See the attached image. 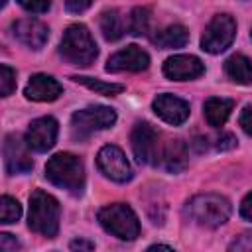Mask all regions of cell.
<instances>
[{
	"mask_svg": "<svg viewBox=\"0 0 252 252\" xmlns=\"http://www.w3.org/2000/svg\"><path fill=\"white\" fill-rule=\"evenodd\" d=\"M205 73V63L195 55H173L163 63V75L171 81H191Z\"/></svg>",
	"mask_w": 252,
	"mask_h": 252,
	"instance_id": "obj_15",
	"label": "cell"
},
{
	"mask_svg": "<svg viewBox=\"0 0 252 252\" xmlns=\"http://www.w3.org/2000/svg\"><path fill=\"white\" fill-rule=\"evenodd\" d=\"M159 163L169 169V171H181L187 165V152H185V144L181 140H171L169 144H163V152H161V159Z\"/></svg>",
	"mask_w": 252,
	"mask_h": 252,
	"instance_id": "obj_20",
	"label": "cell"
},
{
	"mask_svg": "<svg viewBox=\"0 0 252 252\" xmlns=\"http://www.w3.org/2000/svg\"><path fill=\"white\" fill-rule=\"evenodd\" d=\"M16 91V71L2 63L0 65V94L2 96H10Z\"/></svg>",
	"mask_w": 252,
	"mask_h": 252,
	"instance_id": "obj_25",
	"label": "cell"
},
{
	"mask_svg": "<svg viewBox=\"0 0 252 252\" xmlns=\"http://www.w3.org/2000/svg\"><path fill=\"white\" fill-rule=\"evenodd\" d=\"M250 37H252V32H250Z\"/></svg>",
	"mask_w": 252,
	"mask_h": 252,
	"instance_id": "obj_36",
	"label": "cell"
},
{
	"mask_svg": "<svg viewBox=\"0 0 252 252\" xmlns=\"http://www.w3.org/2000/svg\"><path fill=\"white\" fill-rule=\"evenodd\" d=\"M96 165L104 177L116 183H126L132 179V167L124 156V152L116 146H102L96 154Z\"/></svg>",
	"mask_w": 252,
	"mask_h": 252,
	"instance_id": "obj_9",
	"label": "cell"
},
{
	"mask_svg": "<svg viewBox=\"0 0 252 252\" xmlns=\"http://www.w3.org/2000/svg\"><path fill=\"white\" fill-rule=\"evenodd\" d=\"M59 124L53 116H41L32 120V124L26 130V142L35 152H47L57 142Z\"/></svg>",
	"mask_w": 252,
	"mask_h": 252,
	"instance_id": "obj_11",
	"label": "cell"
},
{
	"mask_svg": "<svg viewBox=\"0 0 252 252\" xmlns=\"http://www.w3.org/2000/svg\"><path fill=\"white\" fill-rule=\"evenodd\" d=\"M6 2H8V0H2V8H4V6H6Z\"/></svg>",
	"mask_w": 252,
	"mask_h": 252,
	"instance_id": "obj_35",
	"label": "cell"
},
{
	"mask_svg": "<svg viewBox=\"0 0 252 252\" xmlns=\"http://www.w3.org/2000/svg\"><path fill=\"white\" fill-rule=\"evenodd\" d=\"M232 148H236V138L232 134L226 132L217 138V150H232Z\"/></svg>",
	"mask_w": 252,
	"mask_h": 252,
	"instance_id": "obj_30",
	"label": "cell"
},
{
	"mask_svg": "<svg viewBox=\"0 0 252 252\" xmlns=\"http://www.w3.org/2000/svg\"><path fill=\"white\" fill-rule=\"evenodd\" d=\"M148 67H150V55L138 45H128L116 51L114 55H110L104 69L108 73H122V71L140 73V71H146Z\"/></svg>",
	"mask_w": 252,
	"mask_h": 252,
	"instance_id": "obj_12",
	"label": "cell"
},
{
	"mask_svg": "<svg viewBox=\"0 0 252 252\" xmlns=\"http://www.w3.org/2000/svg\"><path fill=\"white\" fill-rule=\"evenodd\" d=\"M224 73L228 75L230 81L238 85H250L252 83V61L242 53H234L224 61Z\"/></svg>",
	"mask_w": 252,
	"mask_h": 252,
	"instance_id": "obj_19",
	"label": "cell"
},
{
	"mask_svg": "<svg viewBox=\"0 0 252 252\" xmlns=\"http://www.w3.org/2000/svg\"><path fill=\"white\" fill-rule=\"evenodd\" d=\"M59 55L67 63L79 65V67H89L96 59L98 49L87 26L73 24L65 30L61 43H59Z\"/></svg>",
	"mask_w": 252,
	"mask_h": 252,
	"instance_id": "obj_4",
	"label": "cell"
},
{
	"mask_svg": "<svg viewBox=\"0 0 252 252\" xmlns=\"http://www.w3.org/2000/svg\"><path fill=\"white\" fill-rule=\"evenodd\" d=\"M236 35V22L228 14H217L207 24L203 35H201V49L217 55L222 53L226 47H230L232 39Z\"/></svg>",
	"mask_w": 252,
	"mask_h": 252,
	"instance_id": "obj_7",
	"label": "cell"
},
{
	"mask_svg": "<svg viewBox=\"0 0 252 252\" xmlns=\"http://www.w3.org/2000/svg\"><path fill=\"white\" fill-rule=\"evenodd\" d=\"M59 217H61V207L53 195L41 189H35L30 195L28 226L33 232L47 238H55L59 232Z\"/></svg>",
	"mask_w": 252,
	"mask_h": 252,
	"instance_id": "obj_3",
	"label": "cell"
},
{
	"mask_svg": "<svg viewBox=\"0 0 252 252\" xmlns=\"http://www.w3.org/2000/svg\"><path fill=\"white\" fill-rule=\"evenodd\" d=\"M12 33L14 37L24 43L26 47L30 49H41L49 37V30L43 22L35 20V18H22V20H16L12 24Z\"/></svg>",
	"mask_w": 252,
	"mask_h": 252,
	"instance_id": "obj_13",
	"label": "cell"
},
{
	"mask_svg": "<svg viewBox=\"0 0 252 252\" xmlns=\"http://www.w3.org/2000/svg\"><path fill=\"white\" fill-rule=\"evenodd\" d=\"M100 226L120 240H134L140 234V220L132 207L126 203H112L98 211L96 215Z\"/></svg>",
	"mask_w": 252,
	"mask_h": 252,
	"instance_id": "obj_5",
	"label": "cell"
},
{
	"mask_svg": "<svg viewBox=\"0 0 252 252\" xmlns=\"http://www.w3.org/2000/svg\"><path fill=\"white\" fill-rule=\"evenodd\" d=\"M152 108L163 122H167L171 126H179L189 118V102L179 96H173L169 93L158 94L152 102Z\"/></svg>",
	"mask_w": 252,
	"mask_h": 252,
	"instance_id": "obj_14",
	"label": "cell"
},
{
	"mask_svg": "<svg viewBox=\"0 0 252 252\" xmlns=\"http://www.w3.org/2000/svg\"><path fill=\"white\" fill-rule=\"evenodd\" d=\"M152 30V10L146 6H138L128 16V32L132 35H150Z\"/></svg>",
	"mask_w": 252,
	"mask_h": 252,
	"instance_id": "obj_22",
	"label": "cell"
},
{
	"mask_svg": "<svg viewBox=\"0 0 252 252\" xmlns=\"http://www.w3.org/2000/svg\"><path fill=\"white\" fill-rule=\"evenodd\" d=\"M100 32H102V37L106 41H116V39H120L124 35L126 24H124L122 14L116 8L104 10L100 14Z\"/></svg>",
	"mask_w": 252,
	"mask_h": 252,
	"instance_id": "obj_21",
	"label": "cell"
},
{
	"mask_svg": "<svg viewBox=\"0 0 252 252\" xmlns=\"http://www.w3.org/2000/svg\"><path fill=\"white\" fill-rule=\"evenodd\" d=\"M130 142H132V152H134V156L140 163H150V165L159 163L163 144L159 142V134L152 128V124L138 122L132 128Z\"/></svg>",
	"mask_w": 252,
	"mask_h": 252,
	"instance_id": "obj_8",
	"label": "cell"
},
{
	"mask_svg": "<svg viewBox=\"0 0 252 252\" xmlns=\"http://www.w3.org/2000/svg\"><path fill=\"white\" fill-rule=\"evenodd\" d=\"M91 4H93V0H65V8L71 14H81V12L89 10Z\"/></svg>",
	"mask_w": 252,
	"mask_h": 252,
	"instance_id": "obj_29",
	"label": "cell"
},
{
	"mask_svg": "<svg viewBox=\"0 0 252 252\" xmlns=\"http://www.w3.org/2000/svg\"><path fill=\"white\" fill-rule=\"evenodd\" d=\"M232 108H234V102H232L230 98L213 96V98H207V100H205V104H203V114H205V120L209 122V126L219 128V126H222V124L228 120Z\"/></svg>",
	"mask_w": 252,
	"mask_h": 252,
	"instance_id": "obj_17",
	"label": "cell"
},
{
	"mask_svg": "<svg viewBox=\"0 0 252 252\" xmlns=\"http://www.w3.org/2000/svg\"><path fill=\"white\" fill-rule=\"evenodd\" d=\"M152 41H154L159 49H177V47L187 45V41H189V32H187L185 26L173 24V26H167V28L156 32V35H152Z\"/></svg>",
	"mask_w": 252,
	"mask_h": 252,
	"instance_id": "obj_18",
	"label": "cell"
},
{
	"mask_svg": "<svg viewBox=\"0 0 252 252\" xmlns=\"http://www.w3.org/2000/svg\"><path fill=\"white\" fill-rule=\"evenodd\" d=\"M45 177L71 195H81L85 189V165L77 156L67 152L49 158L45 163Z\"/></svg>",
	"mask_w": 252,
	"mask_h": 252,
	"instance_id": "obj_2",
	"label": "cell"
},
{
	"mask_svg": "<svg viewBox=\"0 0 252 252\" xmlns=\"http://www.w3.org/2000/svg\"><path fill=\"white\" fill-rule=\"evenodd\" d=\"M28 142L26 138L22 140L18 134H8L4 138V167L10 175H18V173H28L33 167V159L28 152Z\"/></svg>",
	"mask_w": 252,
	"mask_h": 252,
	"instance_id": "obj_10",
	"label": "cell"
},
{
	"mask_svg": "<svg viewBox=\"0 0 252 252\" xmlns=\"http://www.w3.org/2000/svg\"><path fill=\"white\" fill-rule=\"evenodd\" d=\"M20 217H22V205L10 195H2V199H0V222L10 224V222H16Z\"/></svg>",
	"mask_w": 252,
	"mask_h": 252,
	"instance_id": "obj_24",
	"label": "cell"
},
{
	"mask_svg": "<svg viewBox=\"0 0 252 252\" xmlns=\"http://www.w3.org/2000/svg\"><path fill=\"white\" fill-rule=\"evenodd\" d=\"M230 213H232L230 201L219 193L195 195L185 205V215L193 222L207 226V228H217V226L224 224L230 219Z\"/></svg>",
	"mask_w": 252,
	"mask_h": 252,
	"instance_id": "obj_1",
	"label": "cell"
},
{
	"mask_svg": "<svg viewBox=\"0 0 252 252\" xmlns=\"http://www.w3.org/2000/svg\"><path fill=\"white\" fill-rule=\"evenodd\" d=\"M228 250H236V252H252V230H246V232L238 234V236L230 242Z\"/></svg>",
	"mask_w": 252,
	"mask_h": 252,
	"instance_id": "obj_26",
	"label": "cell"
},
{
	"mask_svg": "<svg viewBox=\"0 0 252 252\" xmlns=\"http://www.w3.org/2000/svg\"><path fill=\"white\" fill-rule=\"evenodd\" d=\"M240 217L252 222V193H248L240 203Z\"/></svg>",
	"mask_w": 252,
	"mask_h": 252,
	"instance_id": "obj_32",
	"label": "cell"
},
{
	"mask_svg": "<svg viewBox=\"0 0 252 252\" xmlns=\"http://www.w3.org/2000/svg\"><path fill=\"white\" fill-rule=\"evenodd\" d=\"M116 122V112L108 106H89L77 110L71 116V132L73 138L85 140L98 130H106Z\"/></svg>",
	"mask_w": 252,
	"mask_h": 252,
	"instance_id": "obj_6",
	"label": "cell"
},
{
	"mask_svg": "<svg viewBox=\"0 0 252 252\" xmlns=\"http://www.w3.org/2000/svg\"><path fill=\"white\" fill-rule=\"evenodd\" d=\"M75 83L94 91L96 94H104V96H114V94H120L124 91V85H118V83H104V81H98V79H93V77H79V75H73L71 77Z\"/></svg>",
	"mask_w": 252,
	"mask_h": 252,
	"instance_id": "obj_23",
	"label": "cell"
},
{
	"mask_svg": "<svg viewBox=\"0 0 252 252\" xmlns=\"http://www.w3.org/2000/svg\"><path fill=\"white\" fill-rule=\"evenodd\" d=\"M18 4L32 14H43L49 10L51 0H18Z\"/></svg>",
	"mask_w": 252,
	"mask_h": 252,
	"instance_id": "obj_27",
	"label": "cell"
},
{
	"mask_svg": "<svg viewBox=\"0 0 252 252\" xmlns=\"http://www.w3.org/2000/svg\"><path fill=\"white\" fill-rule=\"evenodd\" d=\"M238 124H240V128H242L248 136H252V104H246V106L242 108V112H240V116H238Z\"/></svg>",
	"mask_w": 252,
	"mask_h": 252,
	"instance_id": "obj_28",
	"label": "cell"
},
{
	"mask_svg": "<svg viewBox=\"0 0 252 252\" xmlns=\"http://www.w3.org/2000/svg\"><path fill=\"white\" fill-rule=\"evenodd\" d=\"M69 248H71V250H85V252H89V250L94 248V242L85 240V238H77V240H73V242L69 244Z\"/></svg>",
	"mask_w": 252,
	"mask_h": 252,
	"instance_id": "obj_33",
	"label": "cell"
},
{
	"mask_svg": "<svg viewBox=\"0 0 252 252\" xmlns=\"http://www.w3.org/2000/svg\"><path fill=\"white\" fill-rule=\"evenodd\" d=\"M0 248L4 250V252H10V250H16V248H20V242L12 236V234H8V232H2L0 234Z\"/></svg>",
	"mask_w": 252,
	"mask_h": 252,
	"instance_id": "obj_31",
	"label": "cell"
},
{
	"mask_svg": "<svg viewBox=\"0 0 252 252\" xmlns=\"http://www.w3.org/2000/svg\"><path fill=\"white\" fill-rule=\"evenodd\" d=\"M158 248H165V250H173L171 246H167V244H154V246H150L148 250H158Z\"/></svg>",
	"mask_w": 252,
	"mask_h": 252,
	"instance_id": "obj_34",
	"label": "cell"
},
{
	"mask_svg": "<svg viewBox=\"0 0 252 252\" xmlns=\"http://www.w3.org/2000/svg\"><path fill=\"white\" fill-rule=\"evenodd\" d=\"M61 93H63V87L59 85V81H55L53 77L43 75V73L32 75L24 89L26 98L35 100V102H51V100L59 98Z\"/></svg>",
	"mask_w": 252,
	"mask_h": 252,
	"instance_id": "obj_16",
	"label": "cell"
}]
</instances>
